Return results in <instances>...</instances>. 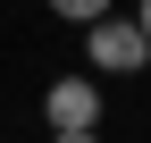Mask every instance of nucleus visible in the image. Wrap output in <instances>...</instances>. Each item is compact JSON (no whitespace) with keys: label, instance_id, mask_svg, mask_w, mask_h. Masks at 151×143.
<instances>
[{"label":"nucleus","instance_id":"obj_1","mask_svg":"<svg viewBox=\"0 0 151 143\" xmlns=\"http://www.w3.org/2000/svg\"><path fill=\"white\" fill-rule=\"evenodd\" d=\"M84 59H92V76H143L151 42L134 17H101V25H84Z\"/></svg>","mask_w":151,"mask_h":143},{"label":"nucleus","instance_id":"obj_2","mask_svg":"<svg viewBox=\"0 0 151 143\" xmlns=\"http://www.w3.org/2000/svg\"><path fill=\"white\" fill-rule=\"evenodd\" d=\"M42 118H50V135H101V84L92 76H50Z\"/></svg>","mask_w":151,"mask_h":143},{"label":"nucleus","instance_id":"obj_3","mask_svg":"<svg viewBox=\"0 0 151 143\" xmlns=\"http://www.w3.org/2000/svg\"><path fill=\"white\" fill-rule=\"evenodd\" d=\"M50 17H67V25H101V17H118V0H42Z\"/></svg>","mask_w":151,"mask_h":143},{"label":"nucleus","instance_id":"obj_4","mask_svg":"<svg viewBox=\"0 0 151 143\" xmlns=\"http://www.w3.org/2000/svg\"><path fill=\"white\" fill-rule=\"evenodd\" d=\"M134 25H143V42H151V0H143V9H134Z\"/></svg>","mask_w":151,"mask_h":143},{"label":"nucleus","instance_id":"obj_5","mask_svg":"<svg viewBox=\"0 0 151 143\" xmlns=\"http://www.w3.org/2000/svg\"><path fill=\"white\" fill-rule=\"evenodd\" d=\"M50 143H101V135H50Z\"/></svg>","mask_w":151,"mask_h":143}]
</instances>
